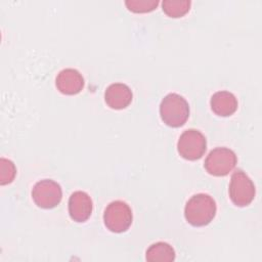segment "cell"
<instances>
[{"label": "cell", "instance_id": "10", "mask_svg": "<svg viewBox=\"0 0 262 262\" xmlns=\"http://www.w3.org/2000/svg\"><path fill=\"white\" fill-rule=\"evenodd\" d=\"M133 98V94L128 85L124 83L111 84L104 92L106 104L114 110H123L127 107Z\"/></svg>", "mask_w": 262, "mask_h": 262}, {"label": "cell", "instance_id": "5", "mask_svg": "<svg viewBox=\"0 0 262 262\" xmlns=\"http://www.w3.org/2000/svg\"><path fill=\"white\" fill-rule=\"evenodd\" d=\"M237 162L236 155L228 147L212 149L205 160V169L214 176H225L233 170Z\"/></svg>", "mask_w": 262, "mask_h": 262}, {"label": "cell", "instance_id": "7", "mask_svg": "<svg viewBox=\"0 0 262 262\" xmlns=\"http://www.w3.org/2000/svg\"><path fill=\"white\" fill-rule=\"evenodd\" d=\"M32 198L35 204L43 209L56 207L62 198L60 185L52 179L38 181L32 189Z\"/></svg>", "mask_w": 262, "mask_h": 262}, {"label": "cell", "instance_id": "8", "mask_svg": "<svg viewBox=\"0 0 262 262\" xmlns=\"http://www.w3.org/2000/svg\"><path fill=\"white\" fill-rule=\"evenodd\" d=\"M93 204L90 195L82 190L73 192L69 199V214L76 222H85L91 215Z\"/></svg>", "mask_w": 262, "mask_h": 262}, {"label": "cell", "instance_id": "1", "mask_svg": "<svg viewBox=\"0 0 262 262\" xmlns=\"http://www.w3.org/2000/svg\"><path fill=\"white\" fill-rule=\"evenodd\" d=\"M216 211V203L211 195L196 193L186 202L184 216L192 226H205L214 219Z\"/></svg>", "mask_w": 262, "mask_h": 262}, {"label": "cell", "instance_id": "9", "mask_svg": "<svg viewBox=\"0 0 262 262\" xmlns=\"http://www.w3.org/2000/svg\"><path fill=\"white\" fill-rule=\"evenodd\" d=\"M57 89L67 95L79 93L84 87V78L76 69L68 68L61 70L55 79Z\"/></svg>", "mask_w": 262, "mask_h": 262}, {"label": "cell", "instance_id": "4", "mask_svg": "<svg viewBox=\"0 0 262 262\" xmlns=\"http://www.w3.org/2000/svg\"><path fill=\"white\" fill-rule=\"evenodd\" d=\"M255 185L251 178L243 171L236 170L229 183V196L231 202L237 207H246L255 198Z\"/></svg>", "mask_w": 262, "mask_h": 262}, {"label": "cell", "instance_id": "3", "mask_svg": "<svg viewBox=\"0 0 262 262\" xmlns=\"http://www.w3.org/2000/svg\"><path fill=\"white\" fill-rule=\"evenodd\" d=\"M132 210L129 205L123 201H114L110 203L103 213L104 225L112 232H124L132 224Z\"/></svg>", "mask_w": 262, "mask_h": 262}, {"label": "cell", "instance_id": "15", "mask_svg": "<svg viewBox=\"0 0 262 262\" xmlns=\"http://www.w3.org/2000/svg\"><path fill=\"white\" fill-rule=\"evenodd\" d=\"M126 6L130 11L144 13L154 10L159 4L158 0H126Z\"/></svg>", "mask_w": 262, "mask_h": 262}, {"label": "cell", "instance_id": "12", "mask_svg": "<svg viewBox=\"0 0 262 262\" xmlns=\"http://www.w3.org/2000/svg\"><path fill=\"white\" fill-rule=\"evenodd\" d=\"M145 258L148 262H171L175 259V251L167 243L158 242L146 250Z\"/></svg>", "mask_w": 262, "mask_h": 262}, {"label": "cell", "instance_id": "14", "mask_svg": "<svg viewBox=\"0 0 262 262\" xmlns=\"http://www.w3.org/2000/svg\"><path fill=\"white\" fill-rule=\"evenodd\" d=\"M16 174V168L12 161L1 158L0 159V184L5 185L14 179Z\"/></svg>", "mask_w": 262, "mask_h": 262}, {"label": "cell", "instance_id": "11", "mask_svg": "<svg viewBox=\"0 0 262 262\" xmlns=\"http://www.w3.org/2000/svg\"><path fill=\"white\" fill-rule=\"evenodd\" d=\"M212 111L221 117H228L232 115L237 108V99L233 93L229 91H217L211 97Z\"/></svg>", "mask_w": 262, "mask_h": 262}, {"label": "cell", "instance_id": "6", "mask_svg": "<svg viewBox=\"0 0 262 262\" xmlns=\"http://www.w3.org/2000/svg\"><path fill=\"white\" fill-rule=\"evenodd\" d=\"M207 148V140L202 132L195 129L185 130L177 142L179 155L189 161H195L202 158Z\"/></svg>", "mask_w": 262, "mask_h": 262}, {"label": "cell", "instance_id": "13", "mask_svg": "<svg viewBox=\"0 0 262 262\" xmlns=\"http://www.w3.org/2000/svg\"><path fill=\"white\" fill-rule=\"evenodd\" d=\"M191 2L189 0H164L162 7L170 17H181L189 11Z\"/></svg>", "mask_w": 262, "mask_h": 262}, {"label": "cell", "instance_id": "2", "mask_svg": "<svg viewBox=\"0 0 262 262\" xmlns=\"http://www.w3.org/2000/svg\"><path fill=\"white\" fill-rule=\"evenodd\" d=\"M160 116L166 125L174 128L180 127L189 117L188 102L177 93H169L161 101Z\"/></svg>", "mask_w": 262, "mask_h": 262}]
</instances>
